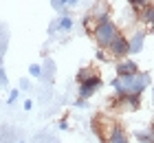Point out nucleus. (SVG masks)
Masks as SVG:
<instances>
[{
    "label": "nucleus",
    "instance_id": "1",
    "mask_svg": "<svg viewBox=\"0 0 154 143\" xmlns=\"http://www.w3.org/2000/svg\"><path fill=\"white\" fill-rule=\"evenodd\" d=\"M152 86V77L148 70H139L134 75H128V77H112L110 79V88H112L115 97H121V95H143Z\"/></svg>",
    "mask_w": 154,
    "mask_h": 143
},
{
    "label": "nucleus",
    "instance_id": "2",
    "mask_svg": "<svg viewBox=\"0 0 154 143\" xmlns=\"http://www.w3.org/2000/svg\"><path fill=\"white\" fill-rule=\"evenodd\" d=\"M121 33L119 31V24L115 22V20H108V22H101V24H95V29H93V38H95V42H97V46L99 48H108V44L112 42L117 35Z\"/></svg>",
    "mask_w": 154,
    "mask_h": 143
},
{
    "label": "nucleus",
    "instance_id": "3",
    "mask_svg": "<svg viewBox=\"0 0 154 143\" xmlns=\"http://www.w3.org/2000/svg\"><path fill=\"white\" fill-rule=\"evenodd\" d=\"M108 55L112 57V60H123V57H130V48H128V35L119 33L117 38L108 44Z\"/></svg>",
    "mask_w": 154,
    "mask_h": 143
},
{
    "label": "nucleus",
    "instance_id": "4",
    "mask_svg": "<svg viewBox=\"0 0 154 143\" xmlns=\"http://www.w3.org/2000/svg\"><path fill=\"white\" fill-rule=\"evenodd\" d=\"M101 86H103V79H101V77L95 73V75H90L88 79H84V82H79V84H77V97L90 99V97H93L97 90L101 88Z\"/></svg>",
    "mask_w": 154,
    "mask_h": 143
},
{
    "label": "nucleus",
    "instance_id": "5",
    "mask_svg": "<svg viewBox=\"0 0 154 143\" xmlns=\"http://www.w3.org/2000/svg\"><path fill=\"white\" fill-rule=\"evenodd\" d=\"M145 40H148V31H145V29H137V31H132V33H130V38H128L130 55H139V53H143V48H145Z\"/></svg>",
    "mask_w": 154,
    "mask_h": 143
},
{
    "label": "nucleus",
    "instance_id": "6",
    "mask_svg": "<svg viewBox=\"0 0 154 143\" xmlns=\"http://www.w3.org/2000/svg\"><path fill=\"white\" fill-rule=\"evenodd\" d=\"M139 64L137 60H132V57H123V60H117L115 62V75L117 77H128V75H134L139 73Z\"/></svg>",
    "mask_w": 154,
    "mask_h": 143
},
{
    "label": "nucleus",
    "instance_id": "7",
    "mask_svg": "<svg viewBox=\"0 0 154 143\" xmlns=\"http://www.w3.org/2000/svg\"><path fill=\"white\" fill-rule=\"evenodd\" d=\"M115 108L128 110V112H137L141 108V95H121L115 97Z\"/></svg>",
    "mask_w": 154,
    "mask_h": 143
},
{
    "label": "nucleus",
    "instance_id": "8",
    "mask_svg": "<svg viewBox=\"0 0 154 143\" xmlns=\"http://www.w3.org/2000/svg\"><path fill=\"white\" fill-rule=\"evenodd\" d=\"M103 143H130V134L125 132L123 126L112 123L110 126V132L103 137Z\"/></svg>",
    "mask_w": 154,
    "mask_h": 143
},
{
    "label": "nucleus",
    "instance_id": "9",
    "mask_svg": "<svg viewBox=\"0 0 154 143\" xmlns=\"http://www.w3.org/2000/svg\"><path fill=\"white\" fill-rule=\"evenodd\" d=\"M93 20H95V24H101V22H108V20H112V11H110V7L106 0H99V2L95 5V9H93Z\"/></svg>",
    "mask_w": 154,
    "mask_h": 143
},
{
    "label": "nucleus",
    "instance_id": "10",
    "mask_svg": "<svg viewBox=\"0 0 154 143\" xmlns=\"http://www.w3.org/2000/svg\"><path fill=\"white\" fill-rule=\"evenodd\" d=\"M134 13H137V22L148 29V26L154 22V2L148 5V7H143V9H137Z\"/></svg>",
    "mask_w": 154,
    "mask_h": 143
},
{
    "label": "nucleus",
    "instance_id": "11",
    "mask_svg": "<svg viewBox=\"0 0 154 143\" xmlns=\"http://www.w3.org/2000/svg\"><path fill=\"white\" fill-rule=\"evenodd\" d=\"M55 22H57V33H71L73 26H75V20H73V16L68 11L60 13V16L55 18Z\"/></svg>",
    "mask_w": 154,
    "mask_h": 143
},
{
    "label": "nucleus",
    "instance_id": "12",
    "mask_svg": "<svg viewBox=\"0 0 154 143\" xmlns=\"http://www.w3.org/2000/svg\"><path fill=\"white\" fill-rule=\"evenodd\" d=\"M134 141L139 143H154V126H145L141 130H134Z\"/></svg>",
    "mask_w": 154,
    "mask_h": 143
},
{
    "label": "nucleus",
    "instance_id": "13",
    "mask_svg": "<svg viewBox=\"0 0 154 143\" xmlns=\"http://www.w3.org/2000/svg\"><path fill=\"white\" fill-rule=\"evenodd\" d=\"M90 75H95V70L90 68V66H82V68H79V70L75 73V82L79 84V82H84V79H88Z\"/></svg>",
    "mask_w": 154,
    "mask_h": 143
},
{
    "label": "nucleus",
    "instance_id": "14",
    "mask_svg": "<svg viewBox=\"0 0 154 143\" xmlns=\"http://www.w3.org/2000/svg\"><path fill=\"white\" fill-rule=\"evenodd\" d=\"M42 75H44V68H42L40 64H29V77H33V79H40Z\"/></svg>",
    "mask_w": 154,
    "mask_h": 143
},
{
    "label": "nucleus",
    "instance_id": "15",
    "mask_svg": "<svg viewBox=\"0 0 154 143\" xmlns=\"http://www.w3.org/2000/svg\"><path fill=\"white\" fill-rule=\"evenodd\" d=\"M130 7H132V9H143V7H148V5H152V0H130V2H128Z\"/></svg>",
    "mask_w": 154,
    "mask_h": 143
},
{
    "label": "nucleus",
    "instance_id": "16",
    "mask_svg": "<svg viewBox=\"0 0 154 143\" xmlns=\"http://www.w3.org/2000/svg\"><path fill=\"white\" fill-rule=\"evenodd\" d=\"M82 24H84V29H86V33H93V29H95V20H93V16H86L82 20Z\"/></svg>",
    "mask_w": 154,
    "mask_h": 143
},
{
    "label": "nucleus",
    "instance_id": "17",
    "mask_svg": "<svg viewBox=\"0 0 154 143\" xmlns=\"http://www.w3.org/2000/svg\"><path fill=\"white\" fill-rule=\"evenodd\" d=\"M73 108H77V110H86V108H88V99H84V97H77L75 101H73Z\"/></svg>",
    "mask_w": 154,
    "mask_h": 143
},
{
    "label": "nucleus",
    "instance_id": "18",
    "mask_svg": "<svg viewBox=\"0 0 154 143\" xmlns=\"http://www.w3.org/2000/svg\"><path fill=\"white\" fill-rule=\"evenodd\" d=\"M18 97H20V88H11V92H9V95H7V104H16L18 101Z\"/></svg>",
    "mask_w": 154,
    "mask_h": 143
},
{
    "label": "nucleus",
    "instance_id": "19",
    "mask_svg": "<svg viewBox=\"0 0 154 143\" xmlns=\"http://www.w3.org/2000/svg\"><path fill=\"white\" fill-rule=\"evenodd\" d=\"M95 60H97V62H108V60H110V55H108L106 48H99V51L95 53Z\"/></svg>",
    "mask_w": 154,
    "mask_h": 143
},
{
    "label": "nucleus",
    "instance_id": "20",
    "mask_svg": "<svg viewBox=\"0 0 154 143\" xmlns=\"http://www.w3.org/2000/svg\"><path fill=\"white\" fill-rule=\"evenodd\" d=\"M57 128H60V130H62V132H66V130H71V123H68V119H66V117H62V119L57 121Z\"/></svg>",
    "mask_w": 154,
    "mask_h": 143
},
{
    "label": "nucleus",
    "instance_id": "21",
    "mask_svg": "<svg viewBox=\"0 0 154 143\" xmlns=\"http://www.w3.org/2000/svg\"><path fill=\"white\" fill-rule=\"evenodd\" d=\"M0 84H2V88H5V86H9V77H7V70L5 68H0Z\"/></svg>",
    "mask_w": 154,
    "mask_h": 143
},
{
    "label": "nucleus",
    "instance_id": "22",
    "mask_svg": "<svg viewBox=\"0 0 154 143\" xmlns=\"http://www.w3.org/2000/svg\"><path fill=\"white\" fill-rule=\"evenodd\" d=\"M33 106H35V104H33V99L29 97V99H24V101H22V108L26 110V112H31L33 110Z\"/></svg>",
    "mask_w": 154,
    "mask_h": 143
},
{
    "label": "nucleus",
    "instance_id": "23",
    "mask_svg": "<svg viewBox=\"0 0 154 143\" xmlns=\"http://www.w3.org/2000/svg\"><path fill=\"white\" fill-rule=\"evenodd\" d=\"M20 90H31V82L26 79V77H22V79H20Z\"/></svg>",
    "mask_w": 154,
    "mask_h": 143
},
{
    "label": "nucleus",
    "instance_id": "24",
    "mask_svg": "<svg viewBox=\"0 0 154 143\" xmlns=\"http://www.w3.org/2000/svg\"><path fill=\"white\" fill-rule=\"evenodd\" d=\"M48 35H51V38H53V35H57V22H55V20L48 24Z\"/></svg>",
    "mask_w": 154,
    "mask_h": 143
},
{
    "label": "nucleus",
    "instance_id": "25",
    "mask_svg": "<svg viewBox=\"0 0 154 143\" xmlns=\"http://www.w3.org/2000/svg\"><path fill=\"white\" fill-rule=\"evenodd\" d=\"M148 31H150V33H154V22H152V24L148 26Z\"/></svg>",
    "mask_w": 154,
    "mask_h": 143
},
{
    "label": "nucleus",
    "instance_id": "26",
    "mask_svg": "<svg viewBox=\"0 0 154 143\" xmlns=\"http://www.w3.org/2000/svg\"><path fill=\"white\" fill-rule=\"evenodd\" d=\"M150 88H152V99H154V84H152V86H150Z\"/></svg>",
    "mask_w": 154,
    "mask_h": 143
},
{
    "label": "nucleus",
    "instance_id": "27",
    "mask_svg": "<svg viewBox=\"0 0 154 143\" xmlns=\"http://www.w3.org/2000/svg\"><path fill=\"white\" fill-rule=\"evenodd\" d=\"M18 143H26V141H18Z\"/></svg>",
    "mask_w": 154,
    "mask_h": 143
},
{
    "label": "nucleus",
    "instance_id": "28",
    "mask_svg": "<svg viewBox=\"0 0 154 143\" xmlns=\"http://www.w3.org/2000/svg\"><path fill=\"white\" fill-rule=\"evenodd\" d=\"M125 2H130V0H125Z\"/></svg>",
    "mask_w": 154,
    "mask_h": 143
},
{
    "label": "nucleus",
    "instance_id": "29",
    "mask_svg": "<svg viewBox=\"0 0 154 143\" xmlns=\"http://www.w3.org/2000/svg\"><path fill=\"white\" fill-rule=\"evenodd\" d=\"M0 88H2V84H0Z\"/></svg>",
    "mask_w": 154,
    "mask_h": 143
}]
</instances>
